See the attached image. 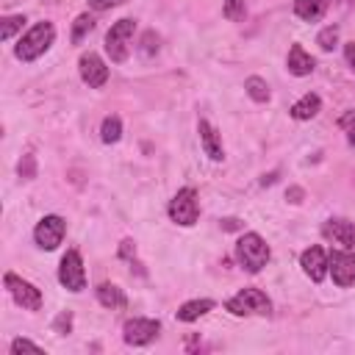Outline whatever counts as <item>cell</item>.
I'll use <instances>...</instances> for the list:
<instances>
[{
    "label": "cell",
    "mask_w": 355,
    "mask_h": 355,
    "mask_svg": "<svg viewBox=\"0 0 355 355\" xmlns=\"http://www.w3.org/2000/svg\"><path fill=\"white\" fill-rule=\"evenodd\" d=\"M153 50H158V36H155V33L150 31V33H144V53L150 55Z\"/></svg>",
    "instance_id": "29"
},
{
    "label": "cell",
    "mask_w": 355,
    "mask_h": 355,
    "mask_svg": "<svg viewBox=\"0 0 355 355\" xmlns=\"http://www.w3.org/2000/svg\"><path fill=\"white\" fill-rule=\"evenodd\" d=\"M22 22H25V17H22V14L3 17V19H0V39H3V42H8V39L22 28Z\"/></svg>",
    "instance_id": "22"
},
{
    "label": "cell",
    "mask_w": 355,
    "mask_h": 355,
    "mask_svg": "<svg viewBox=\"0 0 355 355\" xmlns=\"http://www.w3.org/2000/svg\"><path fill=\"white\" fill-rule=\"evenodd\" d=\"M136 31V22L133 19H119L108 28L105 33V53L114 64H125L128 53H130V36Z\"/></svg>",
    "instance_id": "4"
},
{
    "label": "cell",
    "mask_w": 355,
    "mask_h": 355,
    "mask_svg": "<svg viewBox=\"0 0 355 355\" xmlns=\"http://www.w3.org/2000/svg\"><path fill=\"white\" fill-rule=\"evenodd\" d=\"M119 136H122V122H119V116H105L103 125H100V139H103L105 144H114V141H119Z\"/></svg>",
    "instance_id": "21"
},
{
    "label": "cell",
    "mask_w": 355,
    "mask_h": 355,
    "mask_svg": "<svg viewBox=\"0 0 355 355\" xmlns=\"http://www.w3.org/2000/svg\"><path fill=\"white\" fill-rule=\"evenodd\" d=\"M333 0H294V14L305 22H319Z\"/></svg>",
    "instance_id": "17"
},
{
    "label": "cell",
    "mask_w": 355,
    "mask_h": 355,
    "mask_svg": "<svg viewBox=\"0 0 355 355\" xmlns=\"http://www.w3.org/2000/svg\"><path fill=\"white\" fill-rule=\"evenodd\" d=\"M322 233H324V239L336 241L341 250H352L355 247V225L347 222V219H327L322 225Z\"/></svg>",
    "instance_id": "13"
},
{
    "label": "cell",
    "mask_w": 355,
    "mask_h": 355,
    "mask_svg": "<svg viewBox=\"0 0 355 355\" xmlns=\"http://www.w3.org/2000/svg\"><path fill=\"white\" fill-rule=\"evenodd\" d=\"M344 55H347V64H349L352 72H355V42H347V44H344Z\"/></svg>",
    "instance_id": "32"
},
{
    "label": "cell",
    "mask_w": 355,
    "mask_h": 355,
    "mask_svg": "<svg viewBox=\"0 0 355 355\" xmlns=\"http://www.w3.org/2000/svg\"><path fill=\"white\" fill-rule=\"evenodd\" d=\"M316 44H319L324 53H330V50L338 44V28H336V25L322 28V31H319V36H316Z\"/></svg>",
    "instance_id": "23"
},
{
    "label": "cell",
    "mask_w": 355,
    "mask_h": 355,
    "mask_svg": "<svg viewBox=\"0 0 355 355\" xmlns=\"http://www.w3.org/2000/svg\"><path fill=\"white\" fill-rule=\"evenodd\" d=\"M244 89H247V94H250L255 103H266V100H269V86H266V80L258 78V75L247 78V80H244Z\"/></svg>",
    "instance_id": "20"
},
{
    "label": "cell",
    "mask_w": 355,
    "mask_h": 355,
    "mask_svg": "<svg viewBox=\"0 0 355 355\" xmlns=\"http://www.w3.org/2000/svg\"><path fill=\"white\" fill-rule=\"evenodd\" d=\"M330 266L327 272L333 275V283L347 288V286H355V252L352 250H333L327 255Z\"/></svg>",
    "instance_id": "10"
},
{
    "label": "cell",
    "mask_w": 355,
    "mask_h": 355,
    "mask_svg": "<svg viewBox=\"0 0 355 355\" xmlns=\"http://www.w3.org/2000/svg\"><path fill=\"white\" fill-rule=\"evenodd\" d=\"M288 197H294L291 202H300V197H302V191H300V189H291V191H288Z\"/></svg>",
    "instance_id": "34"
},
{
    "label": "cell",
    "mask_w": 355,
    "mask_h": 355,
    "mask_svg": "<svg viewBox=\"0 0 355 355\" xmlns=\"http://www.w3.org/2000/svg\"><path fill=\"white\" fill-rule=\"evenodd\" d=\"M236 258L241 263V269L247 272H261L269 261V244L258 236V233H244L236 241Z\"/></svg>",
    "instance_id": "2"
},
{
    "label": "cell",
    "mask_w": 355,
    "mask_h": 355,
    "mask_svg": "<svg viewBox=\"0 0 355 355\" xmlns=\"http://www.w3.org/2000/svg\"><path fill=\"white\" fill-rule=\"evenodd\" d=\"M347 3H349V6H355V0H347Z\"/></svg>",
    "instance_id": "36"
},
{
    "label": "cell",
    "mask_w": 355,
    "mask_h": 355,
    "mask_svg": "<svg viewBox=\"0 0 355 355\" xmlns=\"http://www.w3.org/2000/svg\"><path fill=\"white\" fill-rule=\"evenodd\" d=\"M225 227H227V230H233V227H239V219H225Z\"/></svg>",
    "instance_id": "35"
},
{
    "label": "cell",
    "mask_w": 355,
    "mask_h": 355,
    "mask_svg": "<svg viewBox=\"0 0 355 355\" xmlns=\"http://www.w3.org/2000/svg\"><path fill=\"white\" fill-rule=\"evenodd\" d=\"M244 14H247L244 0H225V17H227V19L239 22V19H244Z\"/></svg>",
    "instance_id": "25"
},
{
    "label": "cell",
    "mask_w": 355,
    "mask_h": 355,
    "mask_svg": "<svg viewBox=\"0 0 355 355\" xmlns=\"http://www.w3.org/2000/svg\"><path fill=\"white\" fill-rule=\"evenodd\" d=\"M53 39H55V28H53V22H36V25L17 42L14 55H17L19 61L31 64V61H36L39 55H44V53L50 50Z\"/></svg>",
    "instance_id": "1"
},
{
    "label": "cell",
    "mask_w": 355,
    "mask_h": 355,
    "mask_svg": "<svg viewBox=\"0 0 355 355\" xmlns=\"http://www.w3.org/2000/svg\"><path fill=\"white\" fill-rule=\"evenodd\" d=\"M69 322H72V316L64 311V313L55 319V330H58V333H67V330H69Z\"/></svg>",
    "instance_id": "31"
},
{
    "label": "cell",
    "mask_w": 355,
    "mask_h": 355,
    "mask_svg": "<svg viewBox=\"0 0 355 355\" xmlns=\"http://www.w3.org/2000/svg\"><path fill=\"white\" fill-rule=\"evenodd\" d=\"M319 111H322V100H319V94H313V92L302 94V97L291 105V116H294V119H300V122L313 119Z\"/></svg>",
    "instance_id": "18"
},
{
    "label": "cell",
    "mask_w": 355,
    "mask_h": 355,
    "mask_svg": "<svg viewBox=\"0 0 355 355\" xmlns=\"http://www.w3.org/2000/svg\"><path fill=\"white\" fill-rule=\"evenodd\" d=\"M169 219L175 222V225H183V227H191L194 222H197V216H200V200H197V191L191 189V186H186V189H180L172 200H169Z\"/></svg>",
    "instance_id": "5"
},
{
    "label": "cell",
    "mask_w": 355,
    "mask_h": 355,
    "mask_svg": "<svg viewBox=\"0 0 355 355\" xmlns=\"http://www.w3.org/2000/svg\"><path fill=\"white\" fill-rule=\"evenodd\" d=\"M119 255H122V258H130V255H136V247H133V241H130V239H125V241H122V247H119Z\"/></svg>",
    "instance_id": "33"
},
{
    "label": "cell",
    "mask_w": 355,
    "mask_h": 355,
    "mask_svg": "<svg viewBox=\"0 0 355 355\" xmlns=\"http://www.w3.org/2000/svg\"><path fill=\"white\" fill-rule=\"evenodd\" d=\"M214 305H216L214 300H189L178 308V319L180 322H194V319L205 316L208 311H214Z\"/></svg>",
    "instance_id": "19"
},
{
    "label": "cell",
    "mask_w": 355,
    "mask_h": 355,
    "mask_svg": "<svg viewBox=\"0 0 355 355\" xmlns=\"http://www.w3.org/2000/svg\"><path fill=\"white\" fill-rule=\"evenodd\" d=\"M58 280L67 291H83L86 288V272H83V258L78 250H67V255L61 258L58 266Z\"/></svg>",
    "instance_id": "6"
},
{
    "label": "cell",
    "mask_w": 355,
    "mask_h": 355,
    "mask_svg": "<svg viewBox=\"0 0 355 355\" xmlns=\"http://www.w3.org/2000/svg\"><path fill=\"white\" fill-rule=\"evenodd\" d=\"M158 330H161V322H158V319L133 316V319L125 322L122 338H125V344H130V347H144V344H150V341L158 336Z\"/></svg>",
    "instance_id": "8"
},
{
    "label": "cell",
    "mask_w": 355,
    "mask_h": 355,
    "mask_svg": "<svg viewBox=\"0 0 355 355\" xmlns=\"http://www.w3.org/2000/svg\"><path fill=\"white\" fill-rule=\"evenodd\" d=\"M119 3H125V0H89V8L105 11V8H114V6H119Z\"/></svg>",
    "instance_id": "28"
},
{
    "label": "cell",
    "mask_w": 355,
    "mask_h": 355,
    "mask_svg": "<svg viewBox=\"0 0 355 355\" xmlns=\"http://www.w3.org/2000/svg\"><path fill=\"white\" fill-rule=\"evenodd\" d=\"M300 266H302V272H305L313 283H322L324 275H327L330 261H327V252H324L319 244H313V247L302 250V255H300Z\"/></svg>",
    "instance_id": "12"
},
{
    "label": "cell",
    "mask_w": 355,
    "mask_h": 355,
    "mask_svg": "<svg viewBox=\"0 0 355 355\" xmlns=\"http://www.w3.org/2000/svg\"><path fill=\"white\" fill-rule=\"evenodd\" d=\"M6 288H8V294L14 297V302L19 308H25V311H39L42 308V291L33 283L17 277L14 272H6Z\"/></svg>",
    "instance_id": "7"
},
{
    "label": "cell",
    "mask_w": 355,
    "mask_h": 355,
    "mask_svg": "<svg viewBox=\"0 0 355 355\" xmlns=\"http://www.w3.org/2000/svg\"><path fill=\"white\" fill-rule=\"evenodd\" d=\"M338 125H341V130L347 133V141L355 147V111H347V114L338 119Z\"/></svg>",
    "instance_id": "26"
},
{
    "label": "cell",
    "mask_w": 355,
    "mask_h": 355,
    "mask_svg": "<svg viewBox=\"0 0 355 355\" xmlns=\"http://www.w3.org/2000/svg\"><path fill=\"white\" fill-rule=\"evenodd\" d=\"M64 233H67V222L58 214H47L44 219H39V225L33 230V239L42 250H55L64 241Z\"/></svg>",
    "instance_id": "9"
},
{
    "label": "cell",
    "mask_w": 355,
    "mask_h": 355,
    "mask_svg": "<svg viewBox=\"0 0 355 355\" xmlns=\"http://www.w3.org/2000/svg\"><path fill=\"white\" fill-rule=\"evenodd\" d=\"M97 300H100L103 308H111V311H122V308H128V297H125V291H122L119 286H114V283H100V286H97Z\"/></svg>",
    "instance_id": "16"
},
{
    "label": "cell",
    "mask_w": 355,
    "mask_h": 355,
    "mask_svg": "<svg viewBox=\"0 0 355 355\" xmlns=\"http://www.w3.org/2000/svg\"><path fill=\"white\" fill-rule=\"evenodd\" d=\"M286 67H288V72H291V75L302 78V75H311V72H313L316 61H313V55H311V53H305V47H302V44H291L288 58H286Z\"/></svg>",
    "instance_id": "15"
},
{
    "label": "cell",
    "mask_w": 355,
    "mask_h": 355,
    "mask_svg": "<svg viewBox=\"0 0 355 355\" xmlns=\"http://www.w3.org/2000/svg\"><path fill=\"white\" fill-rule=\"evenodd\" d=\"M94 28V19H92V14H80L78 19H75V25H72V42L78 44L89 31Z\"/></svg>",
    "instance_id": "24"
},
{
    "label": "cell",
    "mask_w": 355,
    "mask_h": 355,
    "mask_svg": "<svg viewBox=\"0 0 355 355\" xmlns=\"http://www.w3.org/2000/svg\"><path fill=\"white\" fill-rule=\"evenodd\" d=\"M225 308L233 313V316H269L272 313V302L269 297L261 291V288H241L236 297H230L225 302Z\"/></svg>",
    "instance_id": "3"
},
{
    "label": "cell",
    "mask_w": 355,
    "mask_h": 355,
    "mask_svg": "<svg viewBox=\"0 0 355 355\" xmlns=\"http://www.w3.org/2000/svg\"><path fill=\"white\" fill-rule=\"evenodd\" d=\"M19 175L22 178H33V155H25V164L19 161Z\"/></svg>",
    "instance_id": "30"
},
{
    "label": "cell",
    "mask_w": 355,
    "mask_h": 355,
    "mask_svg": "<svg viewBox=\"0 0 355 355\" xmlns=\"http://www.w3.org/2000/svg\"><path fill=\"white\" fill-rule=\"evenodd\" d=\"M78 69H80V78H83V83H86L89 89H100V86H105V80H108V67H105V61H103L97 53H92V50L80 55Z\"/></svg>",
    "instance_id": "11"
},
{
    "label": "cell",
    "mask_w": 355,
    "mask_h": 355,
    "mask_svg": "<svg viewBox=\"0 0 355 355\" xmlns=\"http://www.w3.org/2000/svg\"><path fill=\"white\" fill-rule=\"evenodd\" d=\"M11 352L14 355H19V352H42V347L33 344V341H28V338H14L11 341Z\"/></svg>",
    "instance_id": "27"
},
{
    "label": "cell",
    "mask_w": 355,
    "mask_h": 355,
    "mask_svg": "<svg viewBox=\"0 0 355 355\" xmlns=\"http://www.w3.org/2000/svg\"><path fill=\"white\" fill-rule=\"evenodd\" d=\"M197 133H200V144H202L205 155H208L211 161H222V158H225V150H222V139H219L216 128H214L211 122L200 119V125H197Z\"/></svg>",
    "instance_id": "14"
}]
</instances>
